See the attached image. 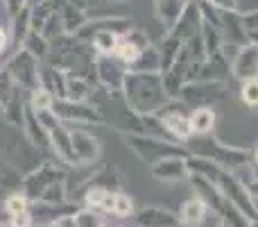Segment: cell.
I'll list each match as a JSON object with an SVG mask.
<instances>
[{
    "mask_svg": "<svg viewBox=\"0 0 258 227\" xmlns=\"http://www.w3.org/2000/svg\"><path fill=\"white\" fill-rule=\"evenodd\" d=\"M127 100L134 105L136 112H156L161 105L168 103V94L163 86V77L156 73H141V75H127Z\"/></svg>",
    "mask_w": 258,
    "mask_h": 227,
    "instance_id": "obj_1",
    "label": "cell"
},
{
    "mask_svg": "<svg viewBox=\"0 0 258 227\" xmlns=\"http://www.w3.org/2000/svg\"><path fill=\"white\" fill-rule=\"evenodd\" d=\"M183 100L188 105L195 107H209V105L222 100L224 96V84L220 80H190L183 84V89L179 91Z\"/></svg>",
    "mask_w": 258,
    "mask_h": 227,
    "instance_id": "obj_2",
    "label": "cell"
},
{
    "mask_svg": "<svg viewBox=\"0 0 258 227\" xmlns=\"http://www.w3.org/2000/svg\"><path fill=\"white\" fill-rule=\"evenodd\" d=\"M231 73L242 82L258 77V43L249 41L242 48H238L236 57L231 62Z\"/></svg>",
    "mask_w": 258,
    "mask_h": 227,
    "instance_id": "obj_3",
    "label": "cell"
},
{
    "mask_svg": "<svg viewBox=\"0 0 258 227\" xmlns=\"http://www.w3.org/2000/svg\"><path fill=\"white\" fill-rule=\"evenodd\" d=\"M188 161L181 155H170L168 159H159L152 168V175L161 182H181L188 175Z\"/></svg>",
    "mask_w": 258,
    "mask_h": 227,
    "instance_id": "obj_4",
    "label": "cell"
},
{
    "mask_svg": "<svg viewBox=\"0 0 258 227\" xmlns=\"http://www.w3.org/2000/svg\"><path fill=\"white\" fill-rule=\"evenodd\" d=\"M161 125L165 127V132H170L172 137L181 139V141L190 139V134H192L188 116H183L181 112H174V109H170V112L161 114Z\"/></svg>",
    "mask_w": 258,
    "mask_h": 227,
    "instance_id": "obj_5",
    "label": "cell"
},
{
    "mask_svg": "<svg viewBox=\"0 0 258 227\" xmlns=\"http://www.w3.org/2000/svg\"><path fill=\"white\" fill-rule=\"evenodd\" d=\"M206 211H209V205L202 198H190L181 207V223L188 227H200L206 218Z\"/></svg>",
    "mask_w": 258,
    "mask_h": 227,
    "instance_id": "obj_6",
    "label": "cell"
},
{
    "mask_svg": "<svg viewBox=\"0 0 258 227\" xmlns=\"http://www.w3.org/2000/svg\"><path fill=\"white\" fill-rule=\"evenodd\" d=\"M215 112L211 107H197L195 112L190 114V129L192 134H200V137H206V134H211V129L215 127Z\"/></svg>",
    "mask_w": 258,
    "mask_h": 227,
    "instance_id": "obj_7",
    "label": "cell"
},
{
    "mask_svg": "<svg viewBox=\"0 0 258 227\" xmlns=\"http://www.w3.org/2000/svg\"><path fill=\"white\" fill-rule=\"evenodd\" d=\"M138 223L143 227H177L179 218L163 209H145L138 216Z\"/></svg>",
    "mask_w": 258,
    "mask_h": 227,
    "instance_id": "obj_8",
    "label": "cell"
},
{
    "mask_svg": "<svg viewBox=\"0 0 258 227\" xmlns=\"http://www.w3.org/2000/svg\"><path fill=\"white\" fill-rule=\"evenodd\" d=\"M145 50V48H143ZM141 48H138L134 41H118V46H116V50H113V55H116L120 62H125V64H134L138 57H141V53H143Z\"/></svg>",
    "mask_w": 258,
    "mask_h": 227,
    "instance_id": "obj_9",
    "label": "cell"
},
{
    "mask_svg": "<svg viewBox=\"0 0 258 227\" xmlns=\"http://www.w3.org/2000/svg\"><path fill=\"white\" fill-rule=\"evenodd\" d=\"M93 46L102 55L113 53V50H116V46H118V34H116V32H98V34H95V39H93Z\"/></svg>",
    "mask_w": 258,
    "mask_h": 227,
    "instance_id": "obj_10",
    "label": "cell"
},
{
    "mask_svg": "<svg viewBox=\"0 0 258 227\" xmlns=\"http://www.w3.org/2000/svg\"><path fill=\"white\" fill-rule=\"evenodd\" d=\"M240 98L247 107H258V77H251V80L242 82Z\"/></svg>",
    "mask_w": 258,
    "mask_h": 227,
    "instance_id": "obj_11",
    "label": "cell"
},
{
    "mask_svg": "<svg viewBox=\"0 0 258 227\" xmlns=\"http://www.w3.org/2000/svg\"><path fill=\"white\" fill-rule=\"evenodd\" d=\"M240 21H242V27H245L247 32H258V9H251V12L242 14Z\"/></svg>",
    "mask_w": 258,
    "mask_h": 227,
    "instance_id": "obj_12",
    "label": "cell"
},
{
    "mask_svg": "<svg viewBox=\"0 0 258 227\" xmlns=\"http://www.w3.org/2000/svg\"><path fill=\"white\" fill-rule=\"evenodd\" d=\"M7 209L12 211V216H14V214H25V209H27L25 198H21V196H12V198L7 200Z\"/></svg>",
    "mask_w": 258,
    "mask_h": 227,
    "instance_id": "obj_13",
    "label": "cell"
},
{
    "mask_svg": "<svg viewBox=\"0 0 258 227\" xmlns=\"http://www.w3.org/2000/svg\"><path fill=\"white\" fill-rule=\"evenodd\" d=\"M206 3L220 12H238V0H206Z\"/></svg>",
    "mask_w": 258,
    "mask_h": 227,
    "instance_id": "obj_14",
    "label": "cell"
},
{
    "mask_svg": "<svg viewBox=\"0 0 258 227\" xmlns=\"http://www.w3.org/2000/svg\"><path fill=\"white\" fill-rule=\"evenodd\" d=\"M34 107L39 109V112H45V109L50 107V96L45 94V91H36L34 94Z\"/></svg>",
    "mask_w": 258,
    "mask_h": 227,
    "instance_id": "obj_15",
    "label": "cell"
},
{
    "mask_svg": "<svg viewBox=\"0 0 258 227\" xmlns=\"http://www.w3.org/2000/svg\"><path fill=\"white\" fill-rule=\"evenodd\" d=\"M27 225H30V218H27V211H25V214H14L12 227H27Z\"/></svg>",
    "mask_w": 258,
    "mask_h": 227,
    "instance_id": "obj_16",
    "label": "cell"
},
{
    "mask_svg": "<svg viewBox=\"0 0 258 227\" xmlns=\"http://www.w3.org/2000/svg\"><path fill=\"white\" fill-rule=\"evenodd\" d=\"M247 191L251 193V198H254V196L258 198V177L254 179V184H249V187H247Z\"/></svg>",
    "mask_w": 258,
    "mask_h": 227,
    "instance_id": "obj_17",
    "label": "cell"
},
{
    "mask_svg": "<svg viewBox=\"0 0 258 227\" xmlns=\"http://www.w3.org/2000/svg\"><path fill=\"white\" fill-rule=\"evenodd\" d=\"M218 227H233L229 220H224V218H220V223H218Z\"/></svg>",
    "mask_w": 258,
    "mask_h": 227,
    "instance_id": "obj_18",
    "label": "cell"
},
{
    "mask_svg": "<svg viewBox=\"0 0 258 227\" xmlns=\"http://www.w3.org/2000/svg\"><path fill=\"white\" fill-rule=\"evenodd\" d=\"M3 46H5V34H3V30H0V50H3Z\"/></svg>",
    "mask_w": 258,
    "mask_h": 227,
    "instance_id": "obj_19",
    "label": "cell"
},
{
    "mask_svg": "<svg viewBox=\"0 0 258 227\" xmlns=\"http://www.w3.org/2000/svg\"><path fill=\"white\" fill-rule=\"evenodd\" d=\"M251 41H254V43H258V32H251Z\"/></svg>",
    "mask_w": 258,
    "mask_h": 227,
    "instance_id": "obj_20",
    "label": "cell"
},
{
    "mask_svg": "<svg viewBox=\"0 0 258 227\" xmlns=\"http://www.w3.org/2000/svg\"><path fill=\"white\" fill-rule=\"evenodd\" d=\"M165 3V0H154V5H156V9H159L161 7V5H163Z\"/></svg>",
    "mask_w": 258,
    "mask_h": 227,
    "instance_id": "obj_21",
    "label": "cell"
},
{
    "mask_svg": "<svg viewBox=\"0 0 258 227\" xmlns=\"http://www.w3.org/2000/svg\"><path fill=\"white\" fill-rule=\"evenodd\" d=\"M254 159H256V166H258V148L254 150Z\"/></svg>",
    "mask_w": 258,
    "mask_h": 227,
    "instance_id": "obj_22",
    "label": "cell"
},
{
    "mask_svg": "<svg viewBox=\"0 0 258 227\" xmlns=\"http://www.w3.org/2000/svg\"><path fill=\"white\" fill-rule=\"evenodd\" d=\"M247 227H258V220H254V225H247Z\"/></svg>",
    "mask_w": 258,
    "mask_h": 227,
    "instance_id": "obj_23",
    "label": "cell"
}]
</instances>
